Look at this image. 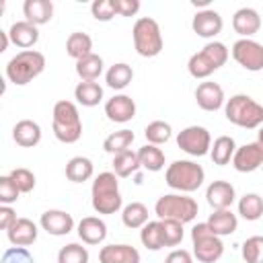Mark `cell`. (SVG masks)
<instances>
[{
  "label": "cell",
  "instance_id": "obj_1",
  "mask_svg": "<svg viewBox=\"0 0 263 263\" xmlns=\"http://www.w3.org/2000/svg\"><path fill=\"white\" fill-rule=\"evenodd\" d=\"M119 177L115 173H99L90 187V203L92 210L101 216H111L121 210L123 197L119 193Z\"/></svg>",
  "mask_w": 263,
  "mask_h": 263
},
{
  "label": "cell",
  "instance_id": "obj_2",
  "mask_svg": "<svg viewBox=\"0 0 263 263\" xmlns=\"http://www.w3.org/2000/svg\"><path fill=\"white\" fill-rule=\"evenodd\" d=\"M51 129H53L55 140H60L62 144H74V142L80 140V136H82V119H80L76 103L62 99V101H58L53 105Z\"/></svg>",
  "mask_w": 263,
  "mask_h": 263
},
{
  "label": "cell",
  "instance_id": "obj_3",
  "mask_svg": "<svg viewBox=\"0 0 263 263\" xmlns=\"http://www.w3.org/2000/svg\"><path fill=\"white\" fill-rule=\"evenodd\" d=\"M224 115L230 123L242 129H257L263 125V105L249 95H232L224 105Z\"/></svg>",
  "mask_w": 263,
  "mask_h": 263
},
{
  "label": "cell",
  "instance_id": "obj_4",
  "mask_svg": "<svg viewBox=\"0 0 263 263\" xmlns=\"http://www.w3.org/2000/svg\"><path fill=\"white\" fill-rule=\"evenodd\" d=\"M164 181L179 193H193L205 181V171L193 160H175L164 171Z\"/></svg>",
  "mask_w": 263,
  "mask_h": 263
},
{
  "label": "cell",
  "instance_id": "obj_5",
  "mask_svg": "<svg viewBox=\"0 0 263 263\" xmlns=\"http://www.w3.org/2000/svg\"><path fill=\"white\" fill-rule=\"evenodd\" d=\"M228 47L222 41H210L205 43L197 53H193L187 62V70L193 78L203 80L212 76L216 70H220L228 62Z\"/></svg>",
  "mask_w": 263,
  "mask_h": 263
},
{
  "label": "cell",
  "instance_id": "obj_6",
  "mask_svg": "<svg viewBox=\"0 0 263 263\" xmlns=\"http://www.w3.org/2000/svg\"><path fill=\"white\" fill-rule=\"evenodd\" d=\"M43 70H45V55L37 49H25V51H18L16 55H12L8 60L4 72L12 84L25 86L33 78H37Z\"/></svg>",
  "mask_w": 263,
  "mask_h": 263
},
{
  "label": "cell",
  "instance_id": "obj_7",
  "mask_svg": "<svg viewBox=\"0 0 263 263\" xmlns=\"http://www.w3.org/2000/svg\"><path fill=\"white\" fill-rule=\"evenodd\" d=\"M197 201L187 193H166L160 195L154 203V214L158 216V220H177L181 224H187L197 218Z\"/></svg>",
  "mask_w": 263,
  "mask_h": 263
},
{
  "label": "cell",
  "instance_id": "obj_8",
  "mask_svg": "<svg viewBox=\"0 0 263 263\" xmlns=\"http://www.w3.org/2000/svg\"><path fill=\"white\" fill-rule=\"evenodd\" d=\"M132 37H134V49L142 58H156L164 47L160 25L152 16H140L134 23Z\"/></svg>",
  "mask_w": 263,
  "mask_h": 263
},
{
  "label": "cell",
  "instance_id": "obj_9",
  "mask_svg": "<svg viewBox=\"0 0 263 263\" xmlns=\"http://www.w3.org/2000/svg\"><path fill=\"white\" fill-rule=\"evenodd\" d=\"M191 245L193 257L199 263H216L224 255V242L218 234L212 232L208 222H197L191 228Z\"/></svg>",
  "mask_w": 263,
  "mask_h": 263
},
{
  "label": "cell",
  "instance_id": "obj_10",
  "mask_svg": "<svg viewBox=\"0 0 263 263\" xmlns=\"http://www.w3.org/2000/svg\"><path fill=\"white\" fill-rule=\"evenodd\" d=\"M177 146L189 156H205L212 150V136L203 125H189L177 134Z\"/></svg>",
  "mask_w": 263,
  "mask_h": 263
},
{
  "label": "cell",
  "instance_id": "obj_11",
  "mask_svg": "<svg viewBox=\"0 0 263 263\" xmlns=\"http://www.w3.org/2000/svg\"><path fill=\"white\" fill-rule=\"evenodd\" d=\"M234 62L249 70V72H261L263 70V43L255 39H236L230 49Z\"/></svg>",
  "mask_w": 263,
  "mask_h": 263
},
{
  "label": "cell",
  "instance_id": "obj_12",
  "mask_svg": "<svg viewBox=\"0 0 263 263\" xmlns=\"http://www.w3.org/2000/svg\"><path fill=\"white\" fill-rule=\"evenodd\" d=\"M232 166L238 173H253L263 166V144L261 142H249L236 148L232 156Z\"/></svg>",
  "mask_w": 263,
  "mask_h": 263
},
{
  "label": "cell",
  "instance_id": "obj_13",
  "mask_svg": "<svg viewBox=\"0 0 263 263\" xmlns=\"http://www.w3.org/2000/svg\"><path fill=\"white\" fill-rule=\"evenodd\" d=\"M222 27H224V21L220 16L218 10L214 8H205V10H197L193 21H191V29L197 37H203V39H214L216 35L222 33Z\"/></svg>",
  "mask_w": 263,
  "mask_h": 263
},
{
  "label": "cell",
  "instance_id": "obj_14",
  "mask_svg": "<svg viewBox=\"0 0 263 263\" xmlns=\"http://www.w3.org/2000/svg\"><path fill=\"white\" fill-rule=\"evenodd\" d=\"M105 115L109 121L115 123H127L136 117V101L129 95H113L107 103H105Z\"/></svg>",
  "mask_w": 263,
  "mask_h": 263
},
{
  "label": "cell",
  "instance_id": "obj_15",
  "mask_svg": "<svg viewBox=\"0 0 263 263\" xmlns=\"http://www.w3.org/2000/svg\"><path fill=\"white\" fill-rule=\"evenodd\" d=\"M39 226L51 236H66L74 230V218L64 210H47L41 214Z\"/></svg>",
  "mask_w": 263,
  "mask_h": 263
},
{
  "label": "cell",
  "instance_id": "obj_16",
  "mask_svg": "<svg viewBox=\"0 0 263 263\" xmlns=\"http://www.w3.org/2000/svg\"><path fill=\"white\" fill-rule=\"evenodd\" d=\"M195 101L203 111H218L226 105L224 88L218 82H210V80L199 82L195 88Z\"/></svg>",
  "mask_w": 263,
  "mask_h": 263
},
{
  "label": "cell",
  "instance_id": "obj_17",
  "mask_svg": "<svg viewBox=\"0 0 263 263\" xmlns=\"http://www.w3.org/2000/svg\"><path fill=\"white\" fill-rule=\"evenodd\" d=\"M236 199L234 185L228 181H212L205 189V201L212 210H230Z\"/></svg>",
  "mask_w": 263,
  "mask_h": 263
},
{
  "label": "cell",
  "instance_id": "obj_18",
  "mask_svg": "<svg viewBox=\"0 0 263 263\" xmlns=\"http://www.w3.org/2000/svg\"><path fill=\"white\" fill-rule=\"evenodd\" d=\"M232 29H234V33L240 35V39H251L261 29V16H259V12L255 8H251V6L238 8L234 12V16H232Z\"/></svg>",
  "mask_w": 263,
  "mask_h": 263
},
{
  "label": "cell",
  "instance_id": "obj_19",
  "mask_svg": "<svg viewBox=\"0 0 263 263\" xmlns=\"http://www.w3.org/2000/svg\"><path fill=\"white\" fill-rule=\"evenodd\" d=\"M76 232L84 245H101L107 238V224L99 216H84L78 222Z\"/></svg>",
  "mask_w": 263,
  "mask_h": 263
},
{
  "label": "cell",
  "instance_id": "obj_20",
  "mask_svg": "<svg viewBox=\"0 0 263 263\" xmlns=\"http://www.w3.org/2000/svg\"><path fill=\"white\" fill-rule=\"evenodd\" d=\"M37 234H39V228L29 218H18L6 230V238L10 240L12 247H31L37 240Z\"/></svg>",
  "mask_w": 263,
  "mask_h": 263
},
{
  "label": "cell",
  "instance_id": "obj_21",
  "mask_svg": "<svg viewBox=\"0 0 263 263\" xmlns=\"http://www.w3.org/2000/svg\"><path fill=\"white\" fill-rule=\"evenodd\" d=\"M99 263H140V251L132 245H105L99 251Z\"/></svg>",
  "mask_w": 263,
  "mask_h": 263
},
{
  "label": "cell",
  "instance_id": "obj_22",
  "mask_svg": "<svg viewBox=\"0 0 263 263\" xmlns=\"http://www.w3.org/2000/svg\"><path fill=\"white\" fill-rule=\"evenodd\" d=\"M8 37H10L12 45H16L25 51V49H31L39 41V29L29 21H16L10 25Z\"/></svg>",
  "mask_w": 263,
  "mask_h": 263
},
{
  "label": "cell",
  "instance_id": "obj_23",
  "mask_svg": "<svg viewBox=\"0 0 263 263\" xmlns=\"http://www.w3.org/2000/svg\"><path fill=\"white\" fill-rule=\"evenodd\" d=\"M12 140L21 148H33L41 142V125L33 119H21L12 127Z\"/></svg>",
  "mask_w": 263,
  "mask_h": 263
},
{
  "label": "cell",
  "instance_id": "obj_24",
  "mask_svg": "<svg viewBox=\"0 0 263 263\" xmlns=\"http://www.w3.org/2000/svg\"><path fill=\"white\" fill-rule=\"evenodd\" d=\"M23 14H25V21L33 23L35 27L45 25L53 18V2L51 0H25Z\"/></svg>",
  "mask_w": 263,
  "mask_h": 263
},
{
  "label": "cell",
  "instance_id": "obj_25",
  "mask_svg": "<svg viewBox=\"0 0 263 263\" xmlns=\"http://www.w3.org/2000/svg\"><path fill=\"white\" fill-rule=\"evenodd\" d=\"M208 226L212 228L214 234H218L222 238V236L236 232L238 218H236V214H232V210H214L208 218Z\"/></svg>",
  "mask_w": 263,
  "mask_h": 263
},
{
  "label": "cell",
  "instance_id": "obj_26",
  "mask_svg": "<svg viewBox=\"0 0 263 263\" xmlns=\"http://www.w3.org/2000/svg\"><path fill=\"white\" fill-rule=\"evenodd\" d=\"M132 80H134V70H132V66L125 64V62H117V64L109 66V70L105 72V82H107V86L113 88V90H123V88H127V86L132 84Z\"/></svg>",
  "mask_w": 263,
  "mask_h": 263
},
{
  "label": "cell",
  "instance_id": "obj_27",
  "mask_svg": "<svg viewBox=\"0 0 263 263\" xmlns=\"http://www.w3.org/2000/svg\"><path fill=\"white\" fill-rule=\"evenodd\" d=\"M236 152V142L232 136H218L212 144L210 150V158L214 164L218 166H226L228 162H232V156Z\"/></svg>",
  "mask_w": 263,
  "mask_h": 263
},
{
  "label": "cell",
  "instance_id": "obj_28",
  "mask_svg": "<svg viewBox=\"0 0 263 263\" xmlns=\"http://www.w3.org/2000/svg\"><path fill=\"white\" fill-rule=\"evenodd\" d=\"M66 53L70 58H74L76 62L82 60V58H86V55H90V53H95L92 51V39H90V35L88 33H82V31L70 33L68 39H66Z\"/></svg>",
  "mask_w": 263,
  "mask_h": 263
},
{
  "label": "cell",
  "instance_id": "obj_29",
  "mask_svg": "<svg viewBox=\"0 0 263 263\" xmlns=\"http://www.w3.org/2000/svg\"><path fill=\"white\" fill-rule=\"evenodd\" d=\"M95 175V164L86 156H74L66 164V179L72 183H84Z\"/></svg>",
  "mask_w": 263,
  "mask_h": 263
},
{
  "label": "cell",
  "instance_id": "obj_30",
  "mask_svg": "<svg viewBox=\"0 0 263 263\" xmlns=\"http://www.w3.org/2000/svg\"><path fill=\"white\" fill-rule=\"evenodd\" d=\"M74 99L82 107H97L103 101V86L99 82H84L80 80L74 88Z\"/></svg>",
  "mask_w": 263,
  "mask_h": 263
},
{
  "label": "cell",
  "instance_id": "obj_31",
  "mask_svg": "<svg viewBox=\"0 0 263 263\" xmlns=\"http://www.w3.org/2000/svg\"><path fill=\"white\" fill-rule=\"evenodd\" d=\"M103 70H105L103 58L97 53H90V55L76 62V74L84 82H97V78L103 74Z\"/></svg>",
  "mask_w": 263,
  "mask_h": 263
},
{
  "label": "cell",
  "instance_id": "obj_32",
  "mask_svg": "<svg viewBox=\"0 0 263 263\" xmlns=\"http://www.w3.org/2000/svg\"><path fill=\"white\" fill-rule=\"evenodd\" d=\"M138 158H140V166L146 168V171H150V173L162 171L164 168V162H166L164 152L158 146H154V144H144L138 150Z\"/></svg>",
  "mask_w": 263,
  "mask_h": 263
},
{
  "label": "cell",
  "instance_id": "obj_33",
  "mask_svg": "<svg viewBox=\"0 0 263 263\" xmlns=\"http://www.w3.org/2000/svg\"><path fill=\"white\" fill-rule=\"evenodd\" d=\"M121 222L125 228L129 230H136V228H142L144 224H148V208L142 203V201H132L127 203L123 210H121Z\"/></svg>",
  "mask_w": 263,
  "mask_h": 263
},
{
  "label": "cell",
  "instance_id": "obj_34",
  "mask_svg": "<svg viewBox=\"0 0 263 263\" xmlns=\"http://www.w3.org/2000/svg\"><path fill=\"white\" fill-rule=\"evenodd\" d=\"M238 214L247 222H257L263 216V197L259 193H245L238 199Z\"/></svg>",
  "mask_w": 263,
  "mask_h": 263
},
{
  "label": "cell",
  "instance_id": "obj_35",
  "mask_svg": "<svg viewBox=\"0 0 263 263\" xmlns=\"http://www.w3.org/2000/svg\"><path fill=\"white\" fill-rule=\"evenodd\" d=\"M134 132L132 129H119V132H113V134H109L107 138H105V142H103V150L105 152H109V154H113V156H117V154H121V152H125V150H129V146H132V142H134Z\"/></svg>",
  "mask_w": 263,
  "mask_h": 263
},
{
  "label": "cell",
  "instance_id": "obj_36",
  "mask_svg": "<svg viewBox=\"0 0 263 263\" xmlns=\"http://www.w3.org/2000/svg\"><path fill=\"white\" fill-rule=\"evenodd\" d=\"M138 168H142V166H140L138 152H134V150H125V152L113 156V173H115L117 177H121V179L132 177Z\"/></svg>",
  "mask_w": 263,
  "mask_h": 263
},
{
  "label": "cell",
  "instance_id": "obj_37",
  "mask_svg": "<svg viewBox=\"0 0 263 263\" xmlns=\"http://www.w3.org/2000/svg\"><path fill=\"white\" fill-rule=\"evenodd\" d=\"M144 136H146V142L148 144L160 146V144H166L173 138V127H171V123H166L162 119H156V121H150L146 125Z\"/></svg>",
  "mask_w": 263,
  "mask_h": 263
},
{
  "label": "cell",
  "instance_id": "obj_38",
  "mask_svg": "<svg viewBox=\"0 0 263 263\" xmlns=\"http://www.w3.org/2000/svg\"><path fill=\"white\" fill-rule=\"evenodd\" d=\"M140 240L148 251H160L162 245V230H160V220H152L140 228Z\"/></svg>",
  "mask_w": 263,
  "mask_h": 263
},
{
  "label": "cell",
  "instance_id": "obj_39",
  "mask_svg": "<svg viewBox=\"0 0 263 263\" xmlns=\"http://www.w3.org/2000/svg\"><path fill=\"white\" fill-rule=\"evenodd\" d=\"M58 263H88V251L80 242H68L58 251Z\"/></svg>",
  "mask_w": 263,
  "mask_h": 263
},
{
  "label": "cell",
  "instance_id": "obj_40",
  "mask_svg": "<svg viewBox=\"0 0 263 263\" xmlns=\"http://www.w3.org/2000/svg\"><path fill=\"white\" fill-rule=\"evenodd\" d=\"M160 230H162V245L164 247H177L181 245L185 230L183 224L177 220H160Z\"/></svg>",
  "mask_w": 263,
  "mask_h": 263
},
{
  "label": "cell",
  "instance_id": "obj_41",
  "mask_svg": "<svg viewBox=\"0 0 263 263\" xmlns=\"http://www.w3.org/2000/svg\"><path fill=\"white\" fill-rule=\"evenodd\" d=\"M240 255L247 263H263V236H249L240 247Z\"/></svg>",
  "mask_w": 263,
  "mask_h": 263
},
{
  "label": "cell",
  "instance_id": "obj_42",
  "mask_svg": "<svg viewBox=\"0 0 263 263\" xmlns=\"http://www.w3.org/2000/svg\"><path fill=\"white\" fill-rule=\"evenodd\" d=\"M10 179L16 183V187L21 189V193H31L33 189H35V175H33V171H29V168H25V166H18V168H12L10 173Z\"/></svg>",
  "mask_w": 263,
  "mask_h": 263
},
{
  "label": "cell",
  "instance_id": "obj_43",
  "mask_svg": "<svg viewBox=\"0 0 263 263\" xmlns=\"http://www.w3.org/2000/svg\"><path fill=\"white\" fill-rule=\"evenodd\" d=\"M18 195H21V189L10 179V175H2L0 177V203L2 205H10V203L18 201Z\"/></svg>",
  "mask_w": 263,
  "mask_h": 263
},
{
  "label": "cell",
  "instance_id": "obj_44",
  "mask_svg": "<svg viewBox=\"0 0 263 263\" xmlns=\"http://www.w3.org/2000/svg\"><path fill=\"white\" fill-rule=\"evenodd\" d=\"M90 12H92V16H95L97 21H101V23L111 21V18L117 14V10H115V0H95V2L90 4Z\"/></svg>",
  "mask_w": 263,
  "mask_h": 263
},
{
  "label": "cell",
  "instance_id": "obj_45",
  "mask_svg": "<svg viewBox=\"0 0 263 263\" xmlns=\"http://www.w3.org/2000/svg\"><path fill=\"white\" fill-rule=\"evenodd\" d=\"M0 263H35V259L27 251V247H10L4 251Z\"/></svg>",
  "mask_w": 263,
  "mask_h": 263
},
{
  "label": "cell",
  "instance_id": "obj_46",
  "mask_svg": "<svg viewBox=\"0 0 263 263\" xmlns=\"http://www.w3.org/2000/svg\"><path fill=\"white\" fill-rule=\"evenodd\" d=\"M140 6V0H115V10L119 16H136Z\"/></svg>",
  "mask_w": 263,
  "mask_h": 263
},
{
  "label": "cell",
  "instance_id": "obj_47",
  "mask_svg": "<svg viewBox=\"0 0 263 263\" xmlns=\"http://www.w3.org/2000/svg\"><path fill=\"white\" fill-rule=\"evenodd\" d=\"M16 220H18L16 218V212L10 205H0V228L2 230H8Z\"/></svg>",
  "mask_w": 263,
  "mask_h": 263
},
{
  "label": "cell",
  "instance_id": "obj_48",
  "mask_svg": "<svg viewBox=\"0 0 263 263\" xmlns=\"http://www.w3.org/2000/svg\"><path fill=\"white\" fill-rule=\"evenodd\" d=\"M164 263H193V255L189 251H185V249H173L166 255Z\"/></svg>",
  "mask_w": 263,
  "mask_h": 263
},
{
  "label": "cell",
  "instance_id": "obj_49",
  "mask_svg": "<svg viewBox=\"0 0 263 263\" xmlns=\"http://www.w3.org/2000/svg\"><path fill=\"white\" fill-rule=\"evenodd\" d=\"M0 37H2V47H0V51H6V47H8V43H10L8 31H0Z\"/></svg>",
  "mask_w": 263,
  "mask_h": 263
},
{
  "label": "cell",
  "instance_id": "obj_50",
  "mask_svg": "<svg viewBox=\"0 0 263 263\" xmlns=\"http://www.w3.org/2000/svg\"><path fill=\"white\" fill-rule=\"evenodd\" d=\"M191 4H193V6H203V10H205L208 4H210V0H191Z\"/></svg>",
  "mask_w": 263,
  "mask_h": 263
},
{
  "label": "cell",
  "instance_id": "obj_51",
  "mask_svg": "<svg viewBox=\"0 0 263 263\" xmlns=\"http://www.w3.org/2000/svg\"><path fill=\"white\" fill-rule=\"evenodd\" d=\"M257 142H261V144H263V125L259 127V134H257Z\"/></svg>",
  "mask_w": 263,
  "mask_h": 263
}]
</instances>
